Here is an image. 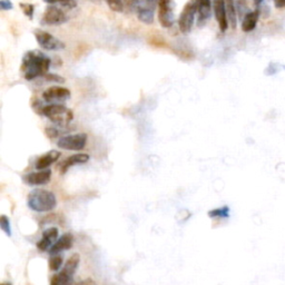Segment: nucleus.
Returning <instances> with one entry per match:
<instances>
[{"mask_svg":"<svg viewBox=\"0 0 285 285\" xmlns=\"http://www.w3.org/2000/svg\"><path fill=\"white\" fill-rule=\"evenodd\" d=\"M50 67V59L48 57L41 56L33 52H28L25 55L22 64V70L24 77L27 81H32L39 76L47 75Z\"/></svg>","mask_w":285,"mask_h":285,"instance_id":"obj_1","label":"nucleus"},{"mask_svg":"<svg viewBox=\"0 0 285 285\" xmlns=\"http://www.w3.org/2000/svg\"><path fill=\"white\" fill-rule=\"evenodd\" d=\"M27 204L32 211L45 213L53 211L56 207L57 200L55 194L50 191L44 190V188H36L28 194Z\"/></svg>","mask_w":285,"mask_h":285,"instance_id":"obj_2","label":"nucleus"},{"mask_svg":"<svg viewBox=\"0 0 285 285\" xmlns=\"http://www.w3.org/2000/svg\"><path fill=\"white\" fill-rule=\"evenodd\" d=\"M43 114L60 127H66L74 118L73 111L61 104H50L43 108Z\"/></svg>","mask_w":285,"mask_h":285,"instance_id":"obj_3","label":"nucleus"},{"mask_svg":"<svg viewBox=\"0 0 285 285\" xmlns=\"http://www.w3.org/2000/svg\"><path fill=\"white\" fill-rule=\"evenodd\" d=\"M196 14H198V5H196V2H188L184 7L181 17L178 19L179 30L183 33H187L192 30L195 23Z\"/></svg>","mask_w":285,"mask_h":285,"instance_id":"obj_4","label":"nucleus"},{"mask_svg":"<svg viewBox=\"0 0 285 285\" xmlns=\"http://www.w3.org/2000/svg\"><path fill=\"white\" fill-rule=\"evenodd\" d=\"M87 142V135L84 133L74 134V135L62 136L57 142V146L66 150H82L85 148Z\"/></svg>","mask_w":285,"mask_h":285,"instance_id":"obj_5","label":"nucleus"},{"mask_svg":"<svg viewBox=\"0 0 285 285\" xmlns=\"http://www.w3.org/2000/svg\"><path fill=\"white\" fill-rule=\"evenodd\" d=\"M35 36L37 39V43L40 46L41 48L45 50H62L65 48V44L57 39L55 36H53L52 33L43 30H36Z\"/></svg>","mask_w":285,"mask_h":285,"instance_id":"obj_6","label":"nucleus"},{"mask_svg":"<svg viewBox=\"0 0 285 285\" xmlns=\"http://www.w3.org/2000/svg\"><path fill=\"white\" fill-rule=\"evenodd\" d=\"M158 19L164 28H170L174 24V7L171 0H158Z\"/></svg>","mask_w":285,"mask_h":285,"instance_id":"obj_7","label":"nucleus"},{"mask_svg":"<svg viewBox=\"0 0 285 285\" xmlns=\"http://www.w3.org/2000/svg\"><path fill=\"white\" fill-rule=\"evenodd\" d=\"M67 22V16L59 7L49 5L47 9L45 10L41 23L44 25H49V26H57Z\"/></svg>","mask_w":285,"mask_h":285,"instance_id":"obj_8","label":"nucleus"},{"mask_svg":"<svg viewBox=\"0 0 285 285\" xmlns=\"http://www.w3.org/2000/svg\"><path fill=\"white\" fill-rule=\"evenodd\" d=\"M79 261H81V256L78 254H73L66 262L64 269L60 272L59 279L61 285H71L73 284V276L76 273L77 267L79 265Z\"/></svg>","mask_w":285,"mask_h":285,"instance_id":"obj_9","label":"nucleus"},{"mask_svg":"<svg viewBox=\"0 0 285 285\" xmlns=\"http://www.w3.org/2000/svg\"><path fill=\"white\" fill-rule=\"evenodd\" d=\"M43 97L47 103L57 104L58 102H61V100L68 99L70 97V91L65 87L54 86L44 91Z\"/></svg>","mask_w":285,"mask_h":285,"instance_id":"obj_10","label":"nucleus"},{"mask_svg":"<svg viewBox=\"0 0 285 285\" xmlns=\"http://www.w3.org/2000/svg\"><path fill=\"white\" fill-rule=\"evenodd\" d=\"M214 14H215L220 30L222 32L226 31V29L228 27V18L225 0H214Z\"/></svg>","mask_w":285,"mask_h":285,"instance_id":"obj_11","label":"nucleus"},{"mask_svg":"<svg viewBox=\"0 0 285 285\" xmlns=\"http://www.w3.org/2000/svg\"><path fill=\"white\" fill-rule=\"evenodd\" d=\"M52 178V171L50 170H43L38 171H32L25 176L24 179L28 185L37 186V185H46L50 182Z\"/></svg>","mask_w":285,"mask_h":285,"instance_id":"obj_12","label":"nucleus"},{"mask_svg":"<svg viewBox=\"0 0 285 285\" xmlns=\"http://www.w3.org/2000/svg\"><path fill=\"white\" fill-rule=\"evenodd\" d=\"M58 234H59V230H58L57 228H50L46 229L43 233V237H41L40 241L37 243L38 250L41 251V252H44V251L52 249V246L57 242Z\"/></svg>","mask_w":285,"mask_h":285,"instance_id":"obj_13","label":"nucleus"},{"mask_svg":"<svg viewBox=\"0 0 285 285\" xmlns=\"http://www.w3.org/2000/svg\"><path fill=\"white\" fill-rule=\"evenodd\" d=\"M89 161V155L87 154H75V155H71L68 158H66L64 162L61 163L60 165V174H65L67 171H68L70 167H73L75 165H78V164H85Z\"/></svg>","mask_w":285,"mask_h":285,"instance_id":"obj_14","label":"nucleus"},{"mask_svg":"<svg viewBox=\"0 0 285 285\" xmlns=\"http://www.w3.org/2000/svg\"><path fill=\"white\" fill-rule=\"evenodd\" d=\"M74 243V236L70 233H66L57 240V242L52 246V249L49 250V253L52 255H56L58 253L62 252V251L69 250L73 246Z\"/></svg>","mask_w":285,"mask_h":285,"instance_id":"obj_15","label":"nucleus"},{"mask_svg":"<svg viewBox=\"0 0 285 285\" xmlns=\"http://www.w3.org/2000/svg\"><path fill=\"white\" fill-rule=\"evenodd\" d=\"M60 157V153L58 150H50V152L44 154L43 156H40L36 162V169L39 171L47 170L48 167L56 163Z\"/></svg>","mask_w":285,"mask_h":285,"instance_id":"obj_16","label":"nucleus"},{"mask_svg":"<svg viewBox=\"0 0 285 285\" xmlns=\"http://www.w3.org/2000/svg\"><path fill=\"white\" fill-rule=\"evenodd\" d=\"M198 22L200 25L206 24L209 17H211L212 11V2L211 0H198Z\"/></svg>","mask_w":285,"mask_h":285,"instance_id":"obj_17","label":"nucleus"},{"mask_svg":"<svg viewBox=\"0 0 285 285\" xmlns=\"http://www.w3.org/2000/svg\"><path fill=\"white\" fill-rule=\"evenodd\" d=\"M258 17H259L258 10L247 12L242 22V30L244 32H251L252 30H254L258 22Z\"/></svg>","mask_w":285,"mask_h":285,"instance_id":"obj_18","label":"nucleus"},{"mask_svg":"<svg viewBox=\"0 0 285 285\" xmlns=\"http://www.w3.org/2000/svg\"><path fill=\"white\" fill-rule=\"evenodd\" d=\"M137 12L142 10H154L156 0H125Z\"/></svg>","mask_w":285,"mask_h":285,"instance_id":"obj_19","label":"nucleus"},{"mask_svg":"<svg viewBox=\"0 0 285 285\" xmlns=\"http://www.w3.org/2000/svg\"><path fill=\"white\" fill-rule=\"evenodd\" d=\"M226 11H228V18L233 28L236 27V8L234 0H225Z\"/></svg>","mask_w":285,"mask_h":285,"instance_id":"obj_20","label":"nucleus"},{"mask_svg":"<svg viewBox=\"0 0 285 285\" xmlns=\"http://www.w3.org/2000/svg\"><path fill=\"white\" fill-rule=\"evenodd\" d=\"M44 1L49 5L60 6L62 8H67V9H73L77 6L76 0H44Z\"/></svg>","mask_w":285,"mask_h":285,"instance_id":"obj_21","label":"nucleus"},{"mask_svg":"<svg viewBox=\"0 0 285 285\" xmlns=\"http://www.w3.org/2000/svg\"><path fill=\"white\" fill-rule=\"evenodd\" d=\"M138 19L146 25H150L154 22V10H142L137 12Z\"/></svg>","mask_w":285,"mask_h":285,"instance_id":"obj_22","label":"nucleus"},{"mask_svg":"<svg viewBox=\"0 0 285 285\" xmlns=\"http://www.w3.org/2000/svg\"><path fill=\"white\" fill-rule=\"evenodd\" d=\"M49 270L50 271H58L61 267L62 265V257L60 256V255H54V256L50 257L49 259Z\"/></svg>","mask_w":285,"mask_h":285,"instance_id":"obj_23","label":"nucleus"},{"mask_svg":"<svg viewBox=\"0 0 285 285\" xmlns=\"http://www.w3.org/2000/svg\"><path fill=\"white\" fill-rule=\"evenodd\" d=\"M228 214H229V208L228 206H224V207L215 208V209H212V211H209L208 216L209 217H228Z\"/></svg>","mask_w":285,"mask_h":285,"instance_id":"obj_24","label":"nucleus"},{"mask_svg":"<svg viewBox=\"0 0 285 285\" xmlns=\"http://www.w3.org/2000/svg\"><path fill=\"white\" fill-rule=\"evenodd\" d=\"M0 228L5 232L6 235L10 236L11 235V228H10V222L9 219L6 215L0 216Z\"/></svg>","mask_w":285,"mask_h":285,"instance_id":"obj_25","label":"nucleus"},{"mask_svg":"<svg viewBox=\"0 0 285 285\" xmlns=\"http://www.w3.org/2000/svg\"><path fill=\"white\" fill-rule=\"evenodd\" d=\"M106 1L113 11L120 12L124 10V2L121 0H106Z\"/></svg>","mask_w":285,"mask_h":285,"instance_id":"obj_26","label":"nucleus"},{"mask_svg":"<svg viewBox=\"0 0 285 285\" xmlns=\"http://www.w3.org/2000/svg\"><path fill=\"white\" fill-rule=\"evenodd\" d=\"M22 8L24 9L25 15L31 18L33 14V6L30 5V3H22Z\"/></svg>","mask_w":285,"mask_h":285,"instance_id":"obj_27","label":"nucleus"},{"mask_svg":"<svg viewBox=\"0 0 285 285\" xmlns=\"http://www.w3.org/2000/svg\"><path fill=\"white\" fill-rule=\"evenodd\" d=\"M46 79H48L50 82H56V83H64V78L58 76V75H45Z\"/></svg>","mask_w":285,"mask_h":285,"instance_id":"obj_28","label":"nucleus"},{"mask_svg":"<svg viewBox=\"0 0 285 285\" xmlns=\"http://www.w3.org/2000/svg\"><path fill=\"white\" fill-rule=\"evenodd\" d=\"M0 6H1L3 10L12 9V2L9 1V0H1V1H0Z\"/></svg>","mask_w":285,"mask_h":285,"instance_id":"obj_29","label":"nucleus"},{"mask_svg":"<svg viewBox=\"0 0 285 285\" xmlns=\"http://www.w3.org/2000/svg\"><path fill=\"white\" fill-rule=\"evenodd\" d=\"M46 134H47V136H48L49 138H55V137H57V135H58V132L56 131L55 128H50V127H48V128H46Z\"/></svg>","mask_w":285,"mask_h":285,"instance_id":"obj_30","label":"nucleus"},{"mask_svg":"<svg viewBox=\"0 0 285 285\" xmlns=\"http://www.w3.org/2000/svg\"><path fill=\"white\" fill-rule=\"evenodd\" d=\"M76 285H97V283H96L93 279L88 278L81 281V282H78Z\"/></svg>","mask_w":285,"mask_h":285,"instance_id":"obj_31","label":"nucleus"},{"mask_svg":"<svg viewBox=\"0 0 285 285\" xmlns=\"http://www.w3.org/2000/svg\"><path fill=\"white\" fill-rule=\"evenodd\" d=\"M50 285H61L59 275H54L52 280H50Z\"/></svg>","mask_w":285,"mask_h":285,"instance_id":"obj_32","label":"nucleus"},{"mask_svg":"<svg viewBox=\"0 0 285 285\" xmlns=\"http://www.w3.org/2000/svg\"><path fill=\"white\" fill-rule=\"evenodd\" d=\"M274 5L276 8H284L285 7V0H273Z\"/></svg>","mask_w":285,"mask_h":285,"instance_id":"obj_33","label":"nucleus"},{"mask_svg":"<svg viewBox=\"0 0 285 285\" xmlns=\"http://www.w3.org/2000/svg\"><path fill=\"white\" fill-rule=\"evenodd\" d=\"M263 1V0H254V2H255V5L256 6H259L261 5V2Z\"/></svg>","mask_w":285,"mask_h":285,"instance_id":"obj_34","label":"nucleus"},{"mask_svg":"<svg viewBox=\"0 0 285 285\" xmlns=\"http://www.w3.org/2000/svg\"><path fill=\"white\" fill-rule=\"evenodd\" d=\"M1 285H11V283H8V282H5V283H1Z\"/></svg>","mask_w":285,"mask_h":285,"instance_id":"obj_35","label":"nucleus"}]
</instances>
